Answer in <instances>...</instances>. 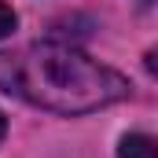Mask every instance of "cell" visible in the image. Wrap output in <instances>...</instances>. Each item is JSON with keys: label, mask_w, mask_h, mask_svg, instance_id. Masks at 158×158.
Listing matches in <instances>:
<instances>
[{"label": "cell", "mask_w": 158, "mask_h": 158, "mask_svg": "<svg viewBox=\"0 0 158 158\" xmlns=\"http://www.w3.org/2000/svg\"><path fill=\"white\" fill-rule=\"evenodd\" d=\"M0 88L55 114H88L129 96V81L118 70L55 40L30 44L22 55H0Z\"/></svg>", "instance_id": "1"}, {"label": "cell", "mask_w": 158, "mask_h": 158, "mask_svg": "<svg viewBox=\"0 0 158 158\" xmlns=\"http://www.w3.org/2000/svg\"><path fill=\"white\" fill-rule=\"evenodd\" d=\"M121 158H158V143L147 136V132H129L121 140Z\"/></svg>", "instance_id": "2"}, {"label": "cell", "mask_w": 158, "mask_h": 158, "mask_svg": "<svg viewBox=\"0 0 158 158\" xmlns=\"http://www.w3.org/2000/svg\"><path fill=\"white\" fill-rule=\"evenodd\" d=\"M11 30H15V11H11L7 4H0V40L7 37Z\"/></svg>", "instance_id": "3"}, {"label": "cell", "mask_w": 158, "mask_h": 158, "mask_svg": "<svg viewBox=\"0 0 158 158\" xmlns=\"http://www.w3.org/2000/svg\"><path fill=\"white\" fill-rule=\"evenodd\" d=\"M4 132H7V121H4V114H0V140H4Z\"/></svg>", "instance_id": "4"}]
</instances>
